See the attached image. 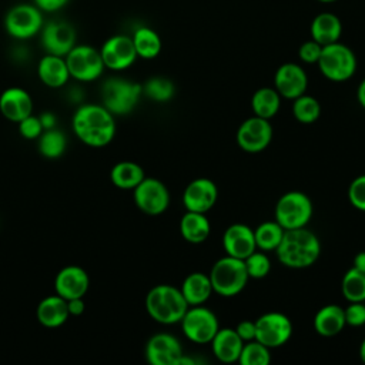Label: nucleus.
Returning a JSON list of instances; mask_svg holds the SVG:
<instances>
[{"mask_svg": "<svg viewBox=\"0 0 365 365\" xmlns=\"http://www.w3.org/2000/svg\"><path fill=\"white\" fill-rule=\"evenodd\" d=\"M145 309L154 321L171 325L181 321L188 309V304L182 297L181 289L161 284L148 291L145 297Z\"/></svg>", "mask_w": 365, "mask_h": 365, "instance_id": "7ed1b4c3", "label": "nucleus"}, {"mask_svg": "<svg viewBox=\"0 0 365 365\" xmlns=\"http://www.w3.org/2000/svg\"><path fill=\"white\" fill-rule=\"evenodd\" d=\"M235 332L238 334V336L242 341H252L255 339V321H241L237 328Z\"/></svg>", "mask_w": 365, "mask_h": 365, "instance_id": "c03bdc74", "label": "nucleus"}, {"mask_svg": "<svg viewBox=\"0 0 365 365\" xmlns=\"http://www.w3.org/2000/svg\"><path fill=\"white\" fill-rule=\"evenodd\" d=\"M44 24L43 11L33 3H19L4 16V30L16 40H29L40 33Z\"/></svg>", "mask_w": 365, "mask_h": 365, "instance_id": "0eeeda50", "label": "nucleus"}, {"mask_svg": "<svg viewBox=\"0 0 365 365\" xmlns=\"http://www.w3.org/2000/svg\"><path fill=\"white\" fill-rule=\"evenodd\" d=\"M37 319L46 328L61 327L70 317L67 301L60 295H50L37 305Z\"/></svg>", "mask_w": 365, "mask_h": 365, "instance_id": "b1692460", "label": "nucleus"}, {"mask_svg": "<svg viewBox=\"0 0 365 365\" xmlns=\"http://www.w3.org/2000/svg\"><path fill=\"white\" fill-rule=\"evenodd\" d=\"M135 53L138 57L151 60L157 57L161 51V38L158 33L150 27L141 26L135 29V31L131 36Z\"/></svg>", "mask_w": 365, "mask_h": 365, "instance_id": "c756f323", "label": "nucleus"}, {"mask_svg": "<svg viewBox=\"0 0 365 365\" xmlns=\"http://www.w3.org/2000/svg\"><path fill=\"white\" fill-rule=\"evenodd\" d=\"M134 202L143 212L158 215L167 210L170 194L160 180L144 177V180L134 188Z\"/></svg>", "mask_w": 365, "mask_h": 365, "instance_id": "ddd939ff", "label": "nucleus"}, {"mask_svg": "<svg viewBox=\"0 0 365 365\" xmlns=\"http://www.w3.org/2000/svg\"><path fill=\"white\" fill-rule=\"evenodd\" d=\"M238 362L241 365H268L271 362L269 348L257 339L244 344Z\"/></svg>", "mask_w": 365, "mask_h": 365, "instance_id": "c9c22d12", "label": "nucleus"}, {"mask_svg": "<svg viewBox=\"0 0 365 365\" xmlns=\"http://www.w3.org/2000/svg\"><path fill=\"white\" fill-rule=\"evenodd\" d=\"M284 228L277 221H265L254 230V238L257 248L262 251H272L282 240Z\"/></svg>", "mask_w": 365, "mask_h": 365, "instance_id": "72a5a7b5", "label": "nucleus"}, {"mask_svg": "<svg viewBox=\"0 0 365 365\" xmlns=\"http://www.w3.org/2000/svg\"><path fill=\"white\" fill-rule=\"evenodd\" d=\"M64 58L70 77L83 83L97 80L106 68L100 50L88 44H76Z\"/></svg>", "mask_w": 365, "mask_h": 365, "instance_id": "1a4fd4ad", "label": "nucleus"}, {"mask_svg": "<svg viewBox=\"0 0 365 365\" xmlns=\"http://www.w3.org/2000/svg\"><path fill=\"white\" fill-rule=\"evenodd\" d=\"M67 148V137L58 128H48L38 137V151L46 158H58Z\"/></svg>", "mask_w": 365, "mask_h": 365, "instance_id": "473e14b6", "label": "nucleus"}, {"mask_svg": "<svg viewBox=\"0 0 365 365\" xmlns=\"http://www.w3.org/2000/svg\"><path fill=\"white\" fill-rule=\"evenodd\" d=\"M180 322L184 335L195 344L211 342V339L220 329L215 314L201 305L188 308Z\"/></svg>", "mask_w": 365, "mask_h": 365, "instance_id": "9d476101", "label": "nucleus"}, {"mask_svg": "<svg viewBox=\"0 0 365 365\" xmlns=\"http://www.w3.org/2000/svg\"><path fill=\"white\" fill-rule=\"evenodd\" d=\"M76 29L64 20H51L40 30V43L47 54L66 57L76 46Z\"/></svg>", "mask_w": 365, "mask_h": 365, "instance_id": "f8f14e48", "label": "nucleus"}, {"mask_svg": "<svg viewBox=\"0 0 365 365\" xmlns=\"http://www.w3.org/2000/svg\"><path fill=\"white\" fill-rule=\"evenodd\" d=\"M100 54L106 68L121 71L134 64L138 57L131 37L115 34L108 37L100 48Z\"/></svg>", "mask_w": 365, "mask_h": 365, "instance_id": "4468645a", "label": "nucleus"}, {"mask_svg": "<svg viewBox=\"0 0 365 365\" xmlns=\"http://www.w3.org/2000/svg\"><path fill=\"white\" fill-rule=\"evenodd\" d=\"M37 76L47 87H63L70 78L66 58L46 53V56H43L37 64Z\"/></svg>", "mask_w": 365, "mask_h": 365, "instance_id": "4be33fe9", "label": "nucleus"}, {"mask_svg": "<svg viewBox=\"0 0 365 365\" xmlns=\"http://www.w3.org/2000/svg\"><path fill=\"white\" fill-rule=\"evenodd\" d=\"M345 325L346 322H345L344 308L335 304L322 307L315 314V318H314V328L322 336H334L339 334Z\"/></svg>", "mask_w": 365, "mask_h": 365, "instance_id": "bb28decb", "label": "nucleus"}, {"mask_svg": "<svg viewBox=\"0 0 365 365\" xmlns=\"http://www.w3.org/2000/svg\"><path fill=\"white\" fill-rule=\"evenodd\" d=\"M17 127H19L20 135L26 140H37L41 135V133L44 131L40 118L33 114L23 118L21 121H19Z\"/></svg>", "mask_w": 365, "mask_h": 365, "instance_id": "58836bf2", "label": "nucleus"}, {"mask_svg": "<svg viewBox=\"0 0 365 365\" xmlns=\"http://www.w3.org/2000/svg\"><path fill=\"white\" fill-rule=\"evenodd\" d=\"M311 38L319 43L321 46H327L335 41H339L342 33V24L336 14L329 11H322L317 14L309 27Z\"/></svg>", "mask_w": 365, "mask_h": 365, "instance_id": "393cba45", "label": "nucleus"}, {"mask_svg": "<svg viewBox=\"0 0 365 365\" xmlns=\"http://www.w3.org/2000/svg\"><path fill=\"white\" fill-rule=\"evenodd\" d=\"M318 1H322V3H332V1H336V0H318Z\"/></svg>", "mask_w": 365, "mask_h": 365, "instance_id": "3c124183", "label": "nucleus"}, {"mask_svg": "<svg viewBox=\"0 0 365 365\" xmlns=\"http://www.w3.org/2000/svg\"><path fill=\"white\" fill-rule=\"evenodd\" d=\"M275 251L279 262L285 267L307 268L318 259L321 244L312 231L301 227L285 230Z\"/></svg>", "mask_w": 365, "mask_h": 365, "instance_id": "f03ea898", "label": "nucleus"}, {"mask_svg": "<svg viewBox=\"0 0 365 365\" xmlns=\"http://www.w3.org/2000/svg\"><path fill=\"white\" fill-rule=\"evenodd\" d=\"M222 247L227 255L245 259L257 250L254 230L245 224L230 225L222 235Z\"/></svg>", "mask_w": 365, "mask_h": 365, "instance_id": "412c9836", "label": "nucleus"}, {"mask_svg": "<svg viewBox=\"0 0 365 365\" xmlns=\"http://www.w3.org/2000/svg\"><path fill=\"white\" fill-rule=\"evenodd\" d=\"M359 356H361L362 362H365V339L362 341V344L359 346Z\"/></svg>", "mask_w": 365, "mask_h": 365, "instance_id": "8fccbe9b", "label": "nucleus"}, {"mask_svg": "<svg viewBox=\"0 0 365 365\" xmlns=\"http://www.w3.org/2000/svg\"><path fill=\"white\" fill-rule=\"evenodd\" d=\"M217 197V185L210 178H197L185 187L182 192V204L187 211L205 214L214 207Z\"/></svg>", "mask_w": 365, "mask_h": 365, "instance_id": "f3484780", "label": "nucleus"}, {"mask_svg": "<svg viewBox=\"0 0 365 365\" xmlns=\"http://www.w3.org/2000/svg\"><path fill=\"white\" fill-rule=\"evenodd\" d=\"M143 94L154 101L164 103L174 96V84L165 77H151L143 86Z\"/></svg>", "mask_w": 365, "mask_h": 365, "instance_id": "e433bc0d", "label": "nucleus"}, {"mask_svg": "<svg viewBox=\"0 0 365 365\" xmlns=\"http://www.w3.org/2000/svg\"><path fill=\"white\" fill-rule=\"evenodd\" d=\"M348 198L351 204L361 211H365V174L356 177L348 188Z\"/></svg>", "mask_w": 365, "mask_h": 365, "instance_id": "ea45409f", "label": "nucleus"}, {"mask_svg": "<svg viewBox=\"0 0 365 365\" xmlns=\"http://www.w3.org/2000/svg\"><path fill=\"white\" fill-rule=\"evenodd\" d=\"M272 138L269 120L254 115L247 118L237 131V143L247 153H259L268 147Z\"/></svg>", "mask_w": 365, "mask_h": 365, "instance_id": "2eb2a0df", "label": "nucleus"}, {"mask_svg": "<svg viewBox=\"0 0 365 365\" xmlns=\"http://www.w3.org/2000/svg\"><path fill=\"white\" fill-rule=\"evenodd\" d=\"M144 177L141 165L133 161H120L110 171L111 182L121 190H134Z\"/></svg>", "mask_w": 365, "mask_h": 365, "instance_id": "c85d7f7f", "label": "nucleus"}, {"mask_svg": "<svg viewBox=\"0 0 365 365\" xmlns=\"http://www.w3.org/2000/svg\"><path fill=\"white\" fill-rule=\"evenodd\" d=\"M291 335V319L281 312H267L255 321V339L268 348L284 345Z\"/></svg>", "mask_w": 365, "mask_h": 365, "instance_id": "9b49d317", "label": "nucleus"}, {"mask_svg": "<svg viewBox=\"0 0 365 365\" xmlns=\"http://www.w3.org/2000/svg\"><path fill=\"white\" fill-rule=\"evenodd\" d=\"M211 345L217 359L225 364H231L238 361L244 346V341L238 336L235 329L221 328L211 339Z\"/></svg>", "mask_w": 365, "mask_h": 365, "instance_id": "5701e85b", "label": "nucleus"}, {"mask_svg": "<svg viewBox=\"0 0 365 365\" xmlns=\"http://www.w3.org/2000/svg\"><path fill=\"white\" fill-rule=\"evenodd\" d=\"M68 3H70V0H33V4L46 13L58 11V10L64 9Z\"/></svg>", "mask_w": 365, "mask_h": 365, "instance_id": "37998d69", "label": "nucleus"}, {"mask_svg": "<svg viewBox=\"0 0 365 365\" xmlns=\"http://www.w3.org/2000/svg\"><path fill=\"white\" fill-rule=\"evenodd\" d=\"M281 106V96L275 88L262 87L258 88L251 98V107L255 115L262 118H272Z\"/></svg>", "mask_w": 365, "mask_h": 365, "instance_id": "7c9ffc66", "label": "nucleus"}, {"mask_svg": "<svg viewBox=\"0 0 365 365\" xmlns=\"http://www.w3.org/2000/svg\"><path fill=\"white\" fill-rule=\"evenodd\" d=\"M341 289L349 302L365 301V269L356 267L349 268L342 278Z\"/></svg>", "mask_w": 365, "mask_h": 365, "instance_id": "2f4dec72", "label": "nucleus"}, {"mask_svg": "<svg viewBox=\"0 0 365 365\" xmlns=\"http://www.w3.org/2000/svg\"><path fill=\"white\" fill-rule=\"evenodd\" d=\"M182 355L180 341L170 334H155L145 345V358L153 365H178Z\"/></svg>", "mask_w": 365, "mask_h": 365, "instance_id": "dca6fc26", "label": "nucleus"}, {"mask_svg": "<svg viewBox=\"0 0 365 365\" xmlns=\"http://www.w3.org/2000/svg\"><path fill=\"white\" fill-rule=\"evenodd\" d=\"M181 294L185 298L188 307L202 305L212 294V285L210 275L204 272L190 274L181 287Z\"/></svg>", "mask_w": 365, "mask_h": 365, "instance_id": "a878e982", "label": "nucleus"}, {"mask_svg": "<svg viewBox=\"0 0 365 365\" xmlns=\"http://www.w3.org/2000/svg\"><path fill=\"white\" fill-rule=\"evenodd\" d=\"M312 217V202L301 191H288L275 205V221L284 230L305 227Z\"/></svg>", "mask_w": 365, "mask_h": 365, "instance_id": "6e6552de", "label": "nucleus"}, {"mask_svg": "<svg viewBox=\"0 0 365 365\" xmlns=\"http://www.w3.org/2000/svg\"><path fill=\"white\" fill-rule=\"evenodd\" d=\"M70 315H81L84 312V301L83 298H71L67 301Z\"/></svg>", "mask_w": 365, "mask_h": 365, "instance_id": "a18cd8bd", "label": "nucleus"}, {"mask_svg": "<svg viewBox=\"0 0 365 365\" xmlns=\"http://www.w3.org/2000/svg\"><path fill=\"white\" fill-rule=\"evenodd\" d=\"M40 121H41V125L44 130H48V128H54L56 127V123H57V118L53 113H43L40 117Z\"/></svg>", "mask_w": 365, "mask_h": 365, "instance_id": "49530a36", "label": "nucleus"}, {"mask_svg": "<svg viewBox=\"0 0 365 365\" xmlns=\"http://www.w3.org/2000/svg\"><path fill=\"white\" fill-rule=\"evenodd\" d=\"M317 64L321 73L331 81H345L351 78L356 70L354 51L339 41L322 46Z\"/></svg>", "mask_w": 365, "mask_h": 365, "instance_id": "423d86ee", "label": "nucleus"}, {"mask_svg": "<svg viewBox=\"0 0 365 365\" xmlns=\"http://www.w3.org/2000/svg\"><path fill=\"white\" fill-rule=\"evenodd\" d=\"M31 96L21 87H9L0 94V113L4 118L19 123L33 114Z\"/></svg>", "mask_w": 365, "mask_h": 365, "instance_id": "aec40b11", "label": "nucleus"}, {"mask_svg": "<svg viewBox=\"0 0 365 365\" xmlns=\"http://www.w3.org/2000/svg\"><path fill=\"white\" fill-rule=\"evenodd\" d=\"M76 137L90 147H104L115 135V120L103 104H83L73 115Z\"/></svg>", "mask_w": 365, "mask_h": 365, "instance_id": "f257e3e1", "label": "nucleus"}, {"mask_svg": "<svg viewBox=\"0 0 365 365\" xmlns=\"http://www.w3.org/2000/svg\"><path fill=\"white\" fill-rule=\"evenodd\" d=\"M356 97L359 104L365 108V78L361 81V84L358 86V91H356Z\"/></svg>", "mask_w": 365, "mask_h": 365, "instance_id": "de8ad7c7", "label": "nucleus"}, {"mask_svg": "<svg viewBox=\"0 0 365 365\" xmlns=\"http://www.w3.org/2000/svg\"><path fill=\"white\" fill-rule=\"evenodd\" d=\"M90 285L88 274L78 265H68L60 269L54 279L56 294L66 301L83 298Z\"/></svg>", "mask_w": 365, "mask_h": 365, "instance_id": "6ab92c4d", "label": "nucleus"}, {"mask_svg": "<svg viewBox=\"0 0 365 365\" xmlns=\"http://www.w3.org/2000/svg\"><path fill=\"white\" fill-rule=\"evenodd\" d=\"M143 94V86L121 77H111L101 88L103 106L114 115H124L134 110Z\"/></svg>", "mask_w": 365, "mask_h": 365, "instance_id": "39448f33", "label": "nucleus"}, {"mask_svg": "<svg viewBox=\"0 0 365 365\" xmlns=\"http://www.w3.org/2000/svg\"><path fill=\"white\" fill-rule=\"evenodd\" d=\"M245 268L250 278H264L271 269L269 258L262 251H254L245 259Z\"/></svg>", "mask_w": 365, "mask_h": 365, "instance_id": "4c0bfd02", "label": "nucleus"}, {"mask_svg": "<svg viewBox=\"0 0 365 365\" xmlns=\"http://www.w3.org/2000/svg\"><path fill=\"white\" fill-rule=\"evenodd\" d=\"M292 113H294V117L299 123L311 124L318 120V117L321 114V106L317 98L302 94V96L294 98Z\"/></svg>", "mask_w": 365, "mask_h": 365, "instance_id": "f704fd0d", "label": "nucleus"}, {"mask_svg": "<svg viewBox=\"0 0 365 365\" xmlns=\"http://www.w3.org/2000/svg\"><path fill=\"white\" fill-rule=\"evenodd\" d=\"M275 90L285 98H297L302 96L308 86L307 73L299 64L284 63L278 67L274 76Z\"/></svg>", "mask_w": 365, "mask_h": 365, "instance_id": "a211bd4d", "label": "nucleus"}, {"mask_svg": "<svg viewBox=\"0 0 365 365\" xmlns=\"http://www.w3.org/2000/svg\"><path fill=\"white\" fill-rule=\"evenodd\" d=\"M248 278L244 259L231 255H225L215 261L210 272L212 291L222 297H234L240 294L245 288Z\"/></svg>", "mask_w": 365, "mask_h": 365, "instance_id": "20e7f679", "label": "nucleus"}, {"mask_svg": "<svg viewBox=\"0 0 365 365\" xmlns=\"http://www.w3.org/2000/svg\"><path fill=\"white\" fill-rule=\"evenodd\" d=\"M354 267L356 268H361V269H365V251L362 252H358L354 258Z\"/></svg>", "mask_w": 365, "mask_h": 365, "instance_id": "09e8293b", "label": "nucleus"}, {"mask_svg": "<svg viewBox=\"0 0 365 365\" xmlns=\"http://www.w3.org/2000/svg\"><path fill=\"white\" fill-rule=\"evenodd\" d=\"M180 231L185 241L191 244H200L208 238L211 232V225L205 214L187 211L181 218Z\"/></svg>", "mask_w": 365, "mask_h": 365, "instance_id": "cd10ccee", "label": "nucleus"}, {"mask_svg": "<svg viewBox=\"0 0 365 365\" xmlns=\"http://www.w3.org/2000/svg\"><path fill=\"white\" fill-rule=\"evenodd\" d=\"M321 51H322V46L311 38L299 46L298 57L307 64H314V63H318Z\"/></svg>", "mask_w": 365, "mask_h": 365, "instance_id": "a19ab883", "label": "nucleus"}, {"mask_svg": "<svg viewBox=\"0 0 365 365\" xmlns=\"http://www.w3.org/2000/svg\"><path fill=\"white\" fill-rule=\"evenodd\" d=\"M345 322L351 327H361L365 324V305L362 302H351L344 309Z\"/></svg>", "mask_w": 365, "mask_h": 365, "instance_id": "79ce46f5", "label": "nucleus"}]
</instances>
